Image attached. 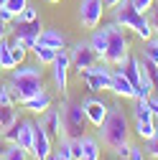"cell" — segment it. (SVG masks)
Masks as SVG:
<instances>
[{
  "label": "cell",
  "instance_id": "6",
  "mask_svg": "<svg viewBox=\"0 0 158 160\" xmlns=\"http://www.w3.org/2000/svg\"><path fill=\"white\" fill-rule=\"evenodd\" d=\"M102 13H105V3L102 0H82L79 3V23L84 31H94L102 23Z\"/></svg>",
  "mask_w": 158,
  "mask_h": 160
},
{
  "label": "cell",
  "instance_id": "12",
  "mask_svg": "<svg viewBox=\"0 0 158 160\" xmlns=\"http://www.w3.org/2000/svg\"><path fill=\"white\" fill-rule=\"evenodd\" d=\"M51 152H54V148H51V137H49V132L44 130L41 122H36V127H33V148H31V158H33V160H46V158H51Z\"/></svg>",
  "mask_w": 158,
  "mask_h": 160
},
{
  "label": "cell",
  "instance_id": "38",
  "mask_svg": "<svg viewBox=\"0 0 158 160\" xmlns=\"http://www.w3.org/2000/svg\"><path fill=\"white\" fill-rule=\"evenodd\" d=\"M102 3H105V8H115L117 3H120V0H102Z\"/></svg>",
  "mask_w": 158,
  "mask_h": 160
},
{
  "label": "cell",
  "instance_id": "37",
  "mask_svg": "<svg viewBox=\"0 0 158 160\" xmlns=\"http://www.w3.org/2000/svg\"><path fill=\"white\" fill-rule=\"evenodd\" d=\"M5 148H8V140L3 137V132H0V158H3V152H5Z\"/></svg>",
  "mask_w": 158,
  "mask_h": 160
},
{
  "label": "cell",
  "instance_id": "26",
  "mask_svg": "<svg viewBox=\"0 0 158 160\" xmlns=\"http://www.w3.org/2000/svg\"><path fill=\"white\" fill-rule=\"evenodd\" d=\"M143 43H145V46H143V58L158 64V36L148 38V41H143Z\"/></svg>",
  "mask_w": 158,
  "mask_h": 160
},
{
  "label": "cell",
  "instance_id": "41",
  "mask_svg": "<svg viewBox=\"0 0 158 160\" xmlns=\"http://www.w3.org/2000/svg\"><path fill=\"white\" fill-rule=\"evenodd\" d=\"M49 3H61V0H49Z\"/></svg>",
  "mask_w": 158,
  "mask_h": 160
},
{
  "label": "cell",
  "instance_id": "15",
  "mask_svg": "<svg viewBox=\"0 0 158 160\" xmlns=\"http://www.w3.org/2000/svg\"><path fill=\"white\" fill-rule=\"evenodd\" d=\"M110 92L115 97H123V99H135V87L128 82V76L120 71V69H115L112 71V84H110Z\"/></svg>",
  "mask_w": 158,
  "mask_h": 160
},
{
  "label": "cell",
  "instance_id": "33",
  "mask_svg": "<svg viewBox=\"0 0 158 160\" xmlns=\"http://www.w3.org/2000/svg\"><path fill=\"white\" fill-rule=\"evenodd\" d=\"M145 15H148V21H150V26H153V31H155V36H158V0L150 5V10H148Z\"/></svg>",
  "mask_w": 158,
  "mask_h": 160
},
{
  "label": "cell",
  "instance_id": "30",
  "mask_svg": "<svg viewBox=\"0 0 158 160\" xmlns=\"http://www.w3.org/2000/svg\"><path fill=\"white\" fill-rule=\"evenodd\" d=\"M148 158H153V160H158V130H155V135L150 137V140H145V150H143Z\"/></svg>",
  "mask_w": 158,
  "mask_h": 160
},
{
  "label": "cell",
  "instance_id": "8",
  "mask_svg": "<svg viewBox=\"0 0 158 160\" xmlns=\"http://www.w3.org/2000/svg\"><path fill=\"white\" fill-rule=\"evenodd\" d=\"M74 158L76 160H100L102 158V145H100V137H92V135H82L74 140Z\"/></svg>",
  "mask_w": 158,
  "mask_h": 160
},
{
  "label": "cell",
  "instance_id": "4",
  "mask_svg": "<svg viewBox=\"0 0 158 160\" xmlns=\"http://www.w3.org/2000/svg\"><path fill=\"white\" fill-rule=\"evenodd\" d=\"M79 79L84 82V87L89 92H102V89H110V84H112V69L105 61H97L89 69L79 71Z\"/></svg>",
  "mask_w": 158,
  "mask_h": 160
},
{
  "label": "cell",
  "instance_id": "43",
  "mask_svg": "<svg viewBox=\"0 0 158 160\" xmlns=\"http://www.w3.org/2000/svg\"><path fill=\"white\" fill-rule=\"evenodd\" d=\"M46 160H51V158H46Z\"/></svg>",
  "mask_w": 158,
  "mask_h": 160
},
{
  "label": "cell",
  "instance_id": "42",
  "mask_svg": "<svg viewBox=\"0 0 158 160\" xmlns=\"http://www.w3.org/2000/svg\"><path fill=\"white\" fill-rule=\"evenodd\" d=\"M3 3H5V0H0V5H3Z\"/></svg>",
  "mask_w": 158,
  "mask_h": 160
},
{
  "label": "cell",
  "instance_id": "13",
  "mask_svg": "<svg viewBox=\"0 0 158 160\" xmlns=\"http://www.w3.org/2000/svg\"><path fill=\"white\" fill-rule=\"evenodd\" d=\"M82 107H84V114H87V122H89L92 127H100V125L105 122L107 112H110V104L105 102V99H94V97L84 99Z\"/></svg>",
  "mask_w": 158,
  "mask_h": 160
},
{
  "label": "cell",
  "instance_id": "32",
  "mask_svg": "<svg viewBox=\"0 0 158 160\" xmlns=\"http://www.w3.org/2000/svg\"><path fill=\"white\" fill-rule=\"evenodd\" d=\"M125 160H145L143 148H138V145H128V155H125Z\"/></svg>",
  "mask_w": 158,
  "mask_h": 160
},
{
  "label": "cell",
  "instance_id": "34",
  "mask_svg": "<svg viewBox=\"0 0 158 160\" xmlns=\"http://www.w3.org/2000/svg\"><path fill=\"white\" fill-rule=\"evenodd\" d=\"M130 3H133V8H135L138 13H148L150 5L155 3V0H130Z\"/></svg>",
  "mask_w": 158,
  "mask_h": 160
},
{
  "label": "cell",
  "instance_id": "18",
  "mask_svg": "<svg viewBox=\"0 0 158 160\" xmlns=\"http://www.w3.org/2000/svg\"><path fill=\"white\" fill-rule=\"evenodd\" d=\"M89 46L94 48V53H97V58H105V51H107V33H105V28H100L97 26L94 31H92V36H89Z\"/></svg>",
  "mask_w": 158,
  "mask_h": 160
},
{
  "label": "cell",
  "instance_id": "23",
  "mask_svg": "<svg viewBox=\"0 0 158 160\" xmlns=\"http://www.w3.org/2000/svg\"><path fill=\"white\" fill-rule=\"evenodd\" d=\"M133 33L140 38V41H148V38L155 36V31H153V26H150V21H148V15H145V13L140 15V21H138V26L133 28Z\"/></svg>",
  "mask_w": 158,
  "mask_h": 160
},
{
  "label": "cell",
  "instance_id": "14",
  "mask_svg": "<svg viewBox=\"0 0 158 160\" xmlns=\"http://www.w3.org/2000/svg\"><path fill=\"white\" fill-rule=\"evenodd\" d=\"M38 122L44 125V130L49 132V137H51V140L64 137V130H61V112H59V109L49 107V109L41 114V119H38Z\"/></svg>",
  "mask_w": 158,
  "mask_h": 160
},
{
  "label": "cell",
  "instance_id": "36",
  "mask_svg": "<svg viewBox=\"0 0 158 160\" xmlns=\"http://www.w3.org/2000/svg\"><path fill=\"white\" fill-rule=\"evenodd\" d=\"M8 33H10V23L0 21V41H3V38H8Z\"/></svg>",
  "mask_w": 158,
  "mask_h": 160
},
{
  "label": "cell",
  "instance_id": "9",
  "mask_svg": "<svg viewBox=\"0 0 158 160\" xmlns=\"http://www.w3.org/2000/svg\"><path fill=\"white\" fill-rule=\"evenodd\" d=\"M69 66H71V61H69V51H66V48H61V51L56 53L54 64H51L54 84H56V89L61 92V94H66V87H69Z\"/></svg>",
  "mask_w": 158,
  "mask_h": 160
},
{
  "label": "cell",
  "instance_id": "35",
  "mask_svg": "<svg viewBox=\"0 0 158 160\" xmlns=\"http://www.w3.org/2000/svg\"><path fill=\"white\" fill-rule=\"evenodd\" d=\"M0 21H5V23H13V21H15V15H13L8 8H3V5H0Z\"/></svg>",
  "mask_w": 158,
  "mask_h": 160
},
{
  "label": "cell",
  "instance_id": "16",
  "mask_svg": "<svg viewBox=\"0 0 158 160\" xmlns=\"http://www.w3.org/2000/svg\"><path fill=\"white\" fill-rule=\"evenodd\" d=\"M21 107L28 109V112H33V114H44V112L51 107V94H49L46 89H41L38 94H33V97L26 99V102H21Z\"/></svg>",
  "mask_w": 158,
  "mask_h": 160
},
{
  "label": "cell",
  "instance_id": "20",
  "mask_svg": "<svg viewBox=\"0 0 158 160\" xmlns=\"http://www.w3.org/2000/svg\"><path fill=\"white\" fill-rule=\"evenodd\" d=\"M18 122V109L15 104H0V132L10 130Z\"/></svg>",
  "mask_w": 158,
  "mask_h": 160
},
{
  "label": "cell",
  "instance_id": "21",
  "mask_svg": "<svg viewBox=\"0 0 158 160\" xmlns=\"http://www.w3.org/2000/svg\"><path fill=\"white\" fill-rule=\"evenodd\" d=\"M31 51H33L36 61L41 64V66H51V64H54V58H56V53H59L56 48H49V46H41V43H36Z\"/></svg>",
  "mask_w": 158,
  "mask_h": 160
},
{
  "label": "cell",
  "instance_id": "3",
  "mask_svg": "<svg viewBox=\"0 0 158 160\" xmlns=\"http://www.w3.org/2000/svg\"><path fill=\"white\" fill-rule=\"evenodd\" d=\"M59 112H61V130H64V137L76 140V137L84 135V130H87V114H84V107H82V104L64 99L61 107H59Z\"/></svg>",
  "mask_w": 158,
  "mask_h": 160
},
{
  "label": "cell",
  "instance_id": "29",
  "mask_svg": "<svg viewBox=\"0 0 158 160\" xmlns=\"http://www.w3.org/2000/svg\"><path fill=\"white\" fill-rule=\"evenodd\" d=\"M36 18H38V10H36L33 5H26L21 13L15 15V21H13V23H26V21H36Z\"/></svg>",
  "mask_w": 158,
  "mask_h": 160
},
{
  "label": "cell",
  "instance_id": "24",
  "mask_svg": "<svg viewBox=\"0 0 158 160\" xmlns=\"http://www.w3.org/2000/svg\"><path fill=\"white\" fill-rule=\"evenodd\" d=\"M28 158H31L28 150H23L18 142H8V148H5V152H3L0 160H28Z\"/></svg>",
  "mask_w": 158,
  "mask_h": 160
},
{
  "label": "cell",
  "instance_id": "27",
  "mask_svg": "<svg viewBox=\"0 0 158 160\" xmlns=\"http://www.w3.org/2000/svg\"><path fill=\"white\" fill-rule=\"evenodd\" d=\"M54 152L76 160V158H74V140H69V137H59V145H56V150H54Z\"/></svg>",
  "mask_w": 158,
  "mask_h": 160
},
{
  "label": "cell",
  "instance_id": "1",
  "mask_svg": "<svg viewBox=\"0 0 158 160\" xmlns=\"http://www.w3.org/2000/svg\"><path fill=\"white\" fill-rule=\"evenodd\" d=\"M130 119H128V112L120 107V104H110V112L105 117V122L97 127V137L100 142L107 148V150H117V148H125L130 142Z\"/></svg>",
  "mask_w": 158,
  "mask_h": 160
},
{
  "label": "cell",
  "instance_id": "28",
  "mask_svg": "<svg viewBox=\"0 0 158 160\" xmlns=\"http://www.w3.org/2000/svg\"><path fill=\"white\" fill-rule=\"evenodd\" d=\"M140 69H143V74L153 82V87H155V84H158V64L148 61V58H140Z\"/></svg>",
  "mask_w": 158,
  "mask_h": 160
},
{
  "label": "cell",
  "instance_id": "22",
  "mask_svg": "<svg viewBox=\"0 0 158 160\" xmlns=\"http://www.w3.org/2000/svg\"><path fill=\"white\" fill-rule=\"evenodd\" d=\"M15 66V58H13V51H10V41L3 38L0 41V71H10Z\"/></svg>",
  "mask_w": 158,
  "mask_h": 160
},
{
  "label": "cell",
  "instance_id": "7",
  "mask_svg": "<svg viewBox=\"0 0 158 160\" xmlns=\"http://www.w3.org/2000/svg\"><path fill=\"white\" fill-rule=\"evenodd\" d=\"M69 61H71V66H74L76 71H84V69H89L92 64H97L100 58H97L94 48L89 46V41H76V43L69 48Z\"/></svg>",
  "mask_w": 158,
  "mask_h": 160
},
{
  "label": "cell",
  "instance_id": "17",
  "mask_svg": "<svg viewBox=\"0 0 158 160\" xmlns=\"http://www.w3.org/2000/svg\"><path fill=\"white\" fill-rule=\"evenodd\" d=\"M38 43H41V46H49V48H56V51H61V48H66V38H64V33H59L56 28H44L41 36H38Z\"/></svg>",
  "mask_w": 158,
  "mask_h": 160
},
{
  "label": "cell",
  "instance_id": "31",
  "mask_svg": "<svg viewBox=\"0 0 158 160\" xmlns=\"http://www.w3.org/2000/svg\"><path fill=\"white\" fill-rule=\"evenodd\" d=\"M26 5H28V0H5V3H3V8H8L13 15H18Z\"/></svg>",
  "mask_w": 158,
  "mask_h": 160
},
{
  "label": "cell",
  "instance_id": "5",
  "mask_svg": "<svg viewBox=\"0 0 158 160\" xmlns=\"http://www.w3.org/2000/svg\"><path fill=\"white\" fill-rule=\"evenodd\" d=\"M8 89H10V94L15 97V102L21 104V102H26L28 97H33V94H38V92L44 89V76H41V74L13 76V79H8Z\"/></svg>",
  "mask_w": 158,
  "mask_h": 160
},
{
  "label": "cell",
  "instance_id": "19",
  "mask_svg": "<svg viewBox=\"0 0 158 160\" xmlns=\"http://www.w3.org/2000/svg\"><path fill=\"white\" fill-rule=\"evenodd\" d=\"M155 130H158V122H155V119H135V125H133V132L140 137L143 142L155 135Z\"/></svg>",
  "mask_w": 158,
  "mask_h": 160
},
{
  "label": "cell",
  "instance_id": "25",
  "mask_svg": "<svg viewBox=\"0 0 158 160\" xmlns=\"http://www.w3.org/2000/svg\"><path fill=\"white\" fill-rule=\"evenodd\" d=\"M133 114H135V119H153V109L148 104V99H135Z\"/></svg>",
  "mask_w": 158,
  "mask_h": 160
},
{
  "label": "cell",
  "instance_id": "39",
  "mask_svg": "<svg viewBox=\"0 0 158 160\" xmlns=\"http://www.w3.org/2000/svg\"><path fill=\"white\" fill-rule=\"evenodd\" d=\"M51 160H71V158H64V155H59V152H51Z\"/></svg>",
  "mask_w": 158,
  "mask_h": 160
},
{
  "label": "cell",
  "instance_id": "10",
  "mask_svg": "<svg viewBox=\"0 0 158 160\" xmlns=\"http://www.w3.org/2000/svg\"><path fill=\"white\" fill-rule=\"evenodd\" d=\"M140 15L143 13H138L135 8H133V3L130 0H120L115 8H112V21L120 26V28H135L138 26V21H140Z\"/></svg>",
  "mask_w": 158,
  "mask_h": 160
},
{
  "label": "cell",
  "instance_id": "11",
  "mask_svg": "<svg viewBox=\"0 0 158 160\" xmlns=\"http://www.w3.org/2000/svg\"><path fill=\"white\" fill-rule=\"evenodd\" d=\"M10 31H13L15 38H21V41H23L28 48H33V46L38 43V36H41L44 26H41V18H36V21H26V23H15V26H10Z\"/></svg>",
  "mask_w": 158,
  "mask_h": 160
},
{
  "label": "cell",
  "instance_id": "40",
  "mask_svg": "<svg viewBox=\"0 0 158 160\" xmlns=\"http://www.w3.org/2000/svg\"><path fill=\"white\" fill-rule=\"evenodd\" d=\"M153 97H155V99H158V84H155V92H153Z\"/></svg>",
  "mask_w": 158,
  "mask_h": 160
},
{
  "label": "cell",
  "instance_id": "2",
  "mask_svg": "<svg viewBox=\"0 0 158 160\" xmlns=\"http://www.w3.org/2000/svg\"><path fill=\"white\" fill-rule=\"evenodd\" d=\"M105 33H107V51H105V58L102 61L110 64V66H120L125 58L130 56V41L125 36V28H120L115 21L102 26Z\"/></svg>",
  "mask_w": 158,
  "mask_h": 160
}]
</instances>
